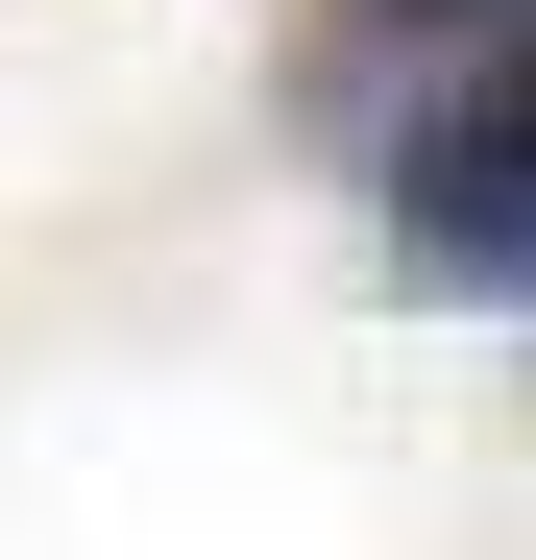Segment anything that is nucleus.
<instances>
[{"mask_svg":"<svg viewBox=\"0 0 536 560\" xmlns=\"http://www.w3.org/2000/svg\"><path fill=\"white\" fill-rule=\"evenodd\" d=\"M366 25H488V0H366Z\"/></svg>","mask_w":536,"mask_h":560,"instance_id":"f03ea898","label":"nucleus"},{"mask_svg":"<svg viewBox=\"0 0 536 560\" xmlns=\"http://www.w3.org/2000/svg\"><path fill=\"white\" fill-rule=\"evenodd\" d=\"M391 268L464 293V317H512V268H536V98H512V25H464V98L391 147Z\"/></svg>","mask_w":536,"mask_h":560,"instance_id":"f257e3e1","label":"nucleus"}]
</instances>
